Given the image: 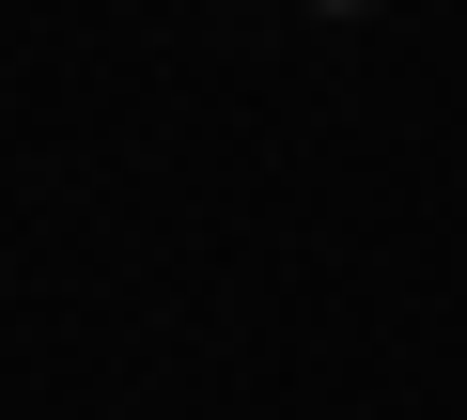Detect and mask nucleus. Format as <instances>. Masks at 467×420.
Segmentation results:
<instances>
[{"mask_svg": "<svg viewBox=\"0 0 467 420\" xmlns=\"http://www.w3.org/2000/svg\"><path fill=\"white\" fill-rule=\"evenodd\" d=\"M312 16H374V0H312Z\"/></svg>", "mask_w": 467, "mask_h": 420, "instance_id": "f257e3e1", "label": "nucleus"}]
</instances>
